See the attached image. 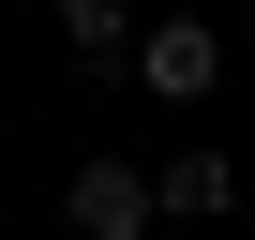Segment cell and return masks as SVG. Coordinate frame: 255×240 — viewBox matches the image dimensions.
Masks as SVG:
<instances>
[{
	"label": "cell",
	"mask_w": 255,
	"mask_h": 240,
	"mask_svg": "<svg viewBox=\"0 0 255 240\" xmlns=\"http://www.w3.org/2000/svg\"><path fill=\"white\" fill-rule=\"evenodd\" d=\"M60 225H75V240H150V225H165V195H150V165L90 150V165L60 180Z\"/></svg>",
	"instance_id": "1"
},
{
	"label": "cell",
	"mask_w": 255,
	"mask_h": 240,
	"mask_svg": "<svg viewBox=\"0 0 255 240\" xmlns=\"http://www.w3.org/2000/svg\"><path fill=\"white\" fill-rule=\"evenodd\" d=\"M135 75H150V105H210V90H225V30H210V15H150Z\"/></svg>",
	"instance_id": "2"
},
{
	"label": "cell",
	"mask_w": 255,
	"mask_h": 240,
	"mask_svg": "<svg viewBox=\"0 0 255 240\" xmlns=\"http://www.w3.org/2000/svg\"><path fill=\"white\" fill-rule=\"evenodd\" d=\"M150 195H165V225H210V210H240V165H225V150H165Z\"/></svg>",
	"instance_id": "3"
},
{
	"label": "cell",
	"mask_w": 255,
	"mask_h": 240,
	"mask_svg": "<svg viewBox=\"0 0 255 240\" xmlns=\"http://www.w3.org/2000/svg\"><path fill=\"white\" fill-rule=\"evenodd\" d=\"M60 45H75V60H135L150 15H135V0H60Z\"/></svg>",
	"instance_id": "4"
}]
</instances>
